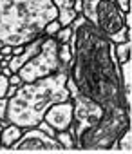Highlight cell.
<instances>
[{
	"instance_id": "cell-10",
	"label": "cell",
	"mask_w": 132,
	"mask_h": 154,
	"mask_svg": "<svg viewBox=\"0 0 132 154\" xmlns=\"http://www.w3.org/2000/svg\"><path fill=\"white\" fill-rule=\"evenodd\" d=\"M54 8L58 9V24L60 27H69L76 20V11H74V0H52Z\"/></svg>"
},
{
	"instance_id": "cell-4",
	"label": "cell",
	"mask_w": 132,
	"mask_h": 154,
	"mask_svg": "<svg viewBox=\"0 0 132 154\" xmlns=\"http://www.w3.org/2000/svg\"><path fill=\"white\" fill-rule=\"evenodd\" d=\"M65 87L69 89L71 94V102H73V123H74V147L78 149L80 141L91 134L101 122L103 118V109L92 102L91 98L83 96L80 93V89L76 87V84L73 82L71 76H67Z\"/></svg>"
},
{
	"instance_id": "cell-30",
	"label": "cell",
	"mask_w": 132,
	"mask_h": 154,
	"mask_svg": "<svg viewBox=\"0 0 132 154\" xmlns=\"http://www.w3.org/2000/svg\"><path fill=\"white\" fill-rule=\"evenodd\" d=\"M0 74H2V63H0Z\"/></svg>"
},
{
	"instance_id": "cell-11",
	"label": "cell",
	"mask_w": 132,
	"mask_h": 154,
	"mask_svg": "<svg viewBox=\"0 0 132 154\" xmlns=\"http://www.w3.org/2000/svg\"><path fill=\"white\" fill-rule=\"evenodd\" d=\"M98 2L100 0H82V17L98 29Z\"/></svg>"
},
{
	"instance_id": "cell-1",
	"label": "cell",
	"mask_w": 132,
	"mask_h": 154,
	"mask_svg": "<svg viewBox=\"0 0 132 154\" xmlns=\"http://www.w3.org/2000/svg\"><path fill=\"white\" fill-rule=\"evenodd\" d=\"M69 76L80 93L103 109L100 125L87 134L78 149H118V136L130 125L123 102L119 65L109 58V40L89 22L76 29V45Z\"/></svg>"
},
{
	"instance_id": "cell-14",
	"label": "cell",
	"mask_w": 132,
	"mask_h": 154,
	"mask_svg": "<svg viewBox=\"0 0 132 154\" xmlns=\"http://www.w3.org/2000/svg\"><path fill=\"white\" fill-rule=\"evenodd\" d=\"M130 53H132V42H130V40H127V42L116 45V56H118V62H119V63L130 60Z\"/></svg>"
},
{
	"instance_id": "cell-9",
	"label": "cell",
	"mask_w": 132,
	"mask_h": 154,
	"mask_svg": "<svg viewBox=\"0 0 132 154\" xmlns=\"http://www.w3.org/2000/svg\"><path fill=\"white\" fill-rule=\"evenodd\" d=\"M45 38H47V36H40V38H36V40L29 42V44L24 47V53H22V54H18V56H13V58H11V62H9V65H8V67H9L13 72H18V69H20L24 63H27L34 54H38V53H40V49H42V45H44Z\"/></svg>"
},
{
	"instance_id": "cell-21",
	"label": "cell",
	"mask_w": 132,
	"mask_h": 154,
	"mask_svg": "<svg viewBox=\"0 0 132 154\" xmlns=\"http://www.w3.org/2000/svg\"><path fill=\"white\" fill-rule=\"evenodd\" d=\"M116 6H118V9L125 15V13H130V2H128V0H116Z\"/></svg>"
},
{
	"instance_id": "cell-8",
	"label": "cell",
	"mask_w": 132,
	"mask_h": 154,
	"mask_svg": "<svg viewBox=\"0 0 132 154\" xmlns=\"http://www.w3.org/2000/svg\"><path fill=\"white\" fill-rule=\"evenodd\" d=\"M44 122H47L56 132L58 131H67L69 125L73 123V102H60L54 103L47 109V112L44 114Z\"/></svg>"
},
{
	"instance_id": "cell-13",
	"label": "cell",
	"mask_w": 132,
	"mask_h": 154,
	"mask_svg": "<svg viewBox=\"0 0 132 154\" xmlns=\"http://www.w3.org/2000/svg\"><path fill=\"white\" fill-rule=\"evenodd\" d=\"M118 149L121 152H130L132 150V129H130V125L118 136Z\"/></svg>"
},
{
	"instance_id": "cell-22",
	"label": "cell",
	"mask_w": 132,
	"mask_h": 154,
	"mask_svg": "<svg viewBox=\"0 0 132 154\" xmlns=\"http://www.w3.org/2000/svg\"><path fill=\"white\" fill-rule=\"evenodd\" d=\"M8 102H9V98H0V122H6V112H8Z\"/></svg>"
},
{
	"instance_id": "cell-5",
	"label": "cell",
	"mask_w": 132,
	"mask_h": 154,
	"mask_svg": "<svg viewBox=\"0 0 132 154\" xmlns=\"http://www.w3.org/2000/svg\"><path fill=\"white\" fill-rule=\"evenodd\" d=\"M58 49H60L58 42L54 38L47 36L40 53L34 54L27 63H24L18 69V76L22 78V82L31 84V82H36L40 78H47V76L58 72L62 67L60 58H58Z\"/></svg>"
},
{
	"instance_id": "cell-15",
	"label": "cell",
	"mask_w": 132,
	"mask_h": 154,
	"mask_svg": "<svg viewBox=\"0 0 132 154\" xmlns=\"http://www.w3.org/2000/svg\"><path fill=\"white\" fill-rule=\"evenodd\" d=\"M54 138L62 143L63 149H67V150H69V149H74V136H73L69 131H58Z\"/></svg>"
},
{
	"instance_id": "cell-27",
	"label": "cell",
	"mask_w": 132,
	"mask_h": 154,
	"mask_svg": "<svg viewBox=\"0 0 132 154\" xmlns=\"http://www.w3.org/2000/svg\"><path fill=\"white\" fill-rule=\"evenodd\" d=\"M24 47H26V45H18V47H13V56H18V54H22V53H24Z\"/></svg>"
},
{
	"instance_id": "cell-17",
	"label": "cell",
	"mask_w": 132,
	"mask_h": 154,
	"mask_svg": "<svg viewBox=\"0 0 132 154\" xmlns=\"http://www.w3.org/2000/svg\"><path fill=\"white\" fill-rule=\"evenodd\" d=\"M71 36H73V27L69 26V27H62L58 31V35L54 36V40L58 42V45H63V44H69Z\"/></svg>"
},
{
	"instance_id": "cell-7",
	"label": "cell",
	"mask_w": 132,
	"mask_h": 154,
	"mask_svg": "<svg viewBox=\"0 0 132 154\" xmlns=\"http://www.w3.org/2000/svg\"><path fill=\"white\" fill-rule=\"evenodd\" d=\"M13 149L15 150H63L62 143L56 138L47 136L38 127L26 129V132H22V136L13 143Z\"/></svg>"
},
{
	"instance_id": "cell-24",
	"label": "cell",
	"mask_w": 132,
	"mask_h": 154,
	"mask_svg": "<svg viewBox=\"0 0 132 154\" xmlns=\"http://www.w3.org/2000/svg\"><path fill=\"white\" fill-rule=\"evenodd\" d=\"M16 91H18L16 85H9V87H8V93H6V98H13V96L16 94Z\"/></svg>"
},
{
	"instance_id": "cell-19",
	"label": "cell",
	"mask_w": 132,
	"mask_h": 154,
	"mask_svg": "<svg viewBox=\"0 0 132 154\" xmlns=\"http://www.w3.org/2000/svg\"><path fill=\"white\" fill-rule=\"evenodd\" d=\"M8 87H9V78L4 74H0V98H6Z\"/></svg>"
},
{
	"instance_id": "cell-16",
	"label": "cell",
	"mask_w": 132,
	"mask_h": 154,
	"mask_svg": "<svg viewBox=\"0 0 132 154\" xmlns=\"http://www.w3.org/2000/svg\"><path fill=\"white\" fill-rule=\"evenodd\" d=\"M58 58H60V63H63V65H71V67H73V53H71L69 44L60 45V49H58Z\"/></svg>"
},
{
	"instance_id": "cell-23",
	"label": "cell",
	"mask_w": 132,
	"mask_h": 154,
	"mask_svg": "<svg viewBox=\"0 0 132 154\" xmlns=\"http://www.w3.org/2000/svg\"><path fill=\"white\" fill-rule=\"evenodd\" d=\"M9 85H16V87L24 85V82H22L20 76H18V72H13V74L9 76Z\"/></svg>"
},
{
	"instance_id": "cell-12",
	"label": "cell",
	"mask_w": 132,
	"mask_h": 154,
	"mask_svg": "<svg viewBox=\"0 0 132 154\" xmlns=\"http://www.w3.org/2000/svg\"><path fill=\"white\" fill-rule=\"evenodd\" d=\"M22 132H24V129H20V127L15 125V123H9L8 127H4V129H2V134H0V140H2V147L11 149L13 143L22 136Z\"/></svg>"
},
{
	"instance_id": "cell-29",
	"label": "cell",
	"mask_w": 132,
	"mask_h": 154,
	"mask_svg": "<svg viewBox=\"0 0 132 154\" xmlns=\"http://www.w3.org/2000/svg\"><path fill=\"white\" fill-rule=\"evenodd\" d=\"M0 134H2V123H0ZM0 145H2V140H0Z\"/></svg>"
},
{
	"instance_id": "cell-3",
	"label": "cell",
	"mask_w": 132,
	"mask_h": 154,
	"mask_svg": "<svg viewBox=\"0 0 132 154\" xmlns=\"http://www.w3.org/2000/svg\"><path fill=\"white\" fill-rule=\"evenodd\" d=\"M56 18L52 0H0V49L27 45Z\"/></svg>"
},
{
	"instance_id": "cell-26",
	"label": "cell",
	"mask_w": 132,
	"mask_h": 154,
	"mask_svg": "<svg viewBox=\"0 0 132 154\" xmlns=\"http://www.w3.org/2000/svg\"><path fill=\"white\" fill-rule=\"evenodd\" d=\"M74 11L76 15H82V0H74Z\"/></svg>"
},
{
	"instance_id": "cell-25",
	"label": "cell",
	"mask_w": 132,
	"mask_h": 154,
	"mask_svg": "<svg viewBox=\"0 0 132 154\" xmlns=\"http://www.w3.org/2000/svg\"><path fill=\"white\" fill-rule=\"evenodd\" d=\"M0 54H2V56H8V54H13V47H9V45H6V47H2V49H0Z\"/></svg>"
},
{
	"instance_id": "cell-28",
	"label": "cell",
	"mask_w": 132,
	"mask_h": 154,
	"mask_svg": "<svg viewBox=\"0 0 132 154\" xmlns=\"http://www.w3.org/2000/svg\"><path fill=\"white\" fill-rule=\"evenodd\" d=\"M2 74H4V76H8V78H9V76L13 74V71H11L9 67H2Z\"/></svg>"
},
{
	"instance_id": "cell-20",
	"label": "cell",
	"mask_w": 132,
	"mask_h": 154,
	"mask_svg": "<svg viewBox=\"0 0 132 154\" xmlns=\"http://www.w3.org/2000/svg\"><path fill=\"white\" fill-rule=\"evenodd\" d=\"M36 127H38L40 131H44V132H45L47 136H52V138L56 136V131H54V129H52V127H51V125H49L47 122H44V120H42V122H40V123H38Z\"/></svg>"
},
{
	"instance_id": "cell-18",
	"label": "cell",
	"mask_w": 132,
	"mask_h": 154,
	"mask_svg": "<svg viewBox=\"0 0 132 154\" xmlns=\"http://www.w3.org/2000/svg\"><path fill=\"white\" fill-rule=\"evenodd\" d=\"M62 27H60V24H58V20H52V22H49L47 26H45V29H44V36H49V38H54L56 35H58V31H60Z\"/></svg>"
},
{
	"instance_id": "cell-2",
	"label": "cell",
	"mask_w": 132,
	"mask_h": 154,
	"mask_svg": "<svg viewBox=\"0 0 132 154\" xmlns=\"http://www.w3.org/2000/svg\"><path fill=\"white\" fill-rule=\"evenodd\" d=\"M69 71L71 65L62 63L58 72L47 76V78H40L36 82L20 85L16 94L8 102L6 122H0L2 129L9 123H15L24 131L33 129L44 120V114L51 105L71 100L69 89L65 87Z\"/></svg>"
},
{
	"instance_id": "cell-6",
	"label": "cell",
	"mask_w": 132,
	"mask_h": 154,
	"mask_svg": "<svg viewBox=\"0 0 132 154\" xmlns=\"http://www.w3.org/2000/svg\"><path fill=\"white\" fill-rule=\"evenodd\" d=\"M98 31L114 45L130 40L132 33L125 27L123 13L118 9L116 0H100L98 2Z\"/></svg>"
}]
</instances>
